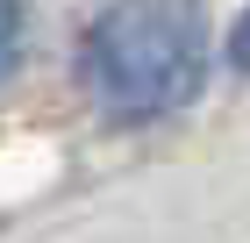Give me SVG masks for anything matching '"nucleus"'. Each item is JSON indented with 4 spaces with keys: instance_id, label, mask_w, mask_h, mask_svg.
<instances>
[{
    "instance_id": "f257e3e1",
    "label": "nucleus",
    "mask_w": 250,
    "mask_h": 243,
    "mask_svg": "<svg viewBox=\"0 0 250 243\" xmlns=\"http://www.w3.org/2000/svg\"><path fill=\"white\" fill-rule=\"evenodd\" d=\"M79 79L100 114L157 122L179 114L208 79V15L200 0H115L86 29Z\"/></svg>"
},
{
    "instance_id": "f03ea898",
    "label": "nucleus",
    "mask_w": 250,
    "mask_h": 243,
    "mask_svg": "<svg viewBox=\"0 0 250 243\" xmlns=\"http://www.w3.org/2000/svg\"><path fill=\"white\" fill-rule=\"evenodd\" d=\"M21 57V0H0V79L15 72Z\"/></svg>"
},
{
    "instance_id": "7ed1b4c3",
    "label": "nucleus",
    "mask_w": 250,
    "mask_h": 243,
    "mask_svg": "<svg viewBox=\"0 0 250 243\" xmlns=\"http://www.w3.org/2000/svg\"><path fill=\"white\" fill-rule=\"evenodd\" d=\"M229 65H236V72H250V7H243V22L229 29Z\"/></svg>"
}]
</instances>
